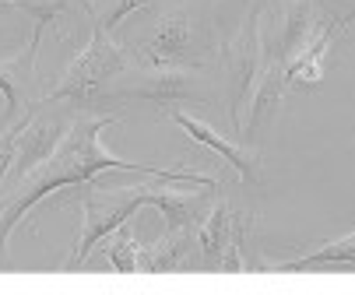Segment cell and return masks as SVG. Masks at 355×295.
Segmentation results:
<instances>
[{"label": "cell", "instance_id": "1", "mask_svg": "<svg viewBox=\"0 0 355 295\" xmlns=\"http://www.w3.org/2000/svg\"><path fill=\"white\" fill-rule=\"evenodd\" d=\"M113 123H116V116H78L74 123H67L57 152L46 162H39L15 190H8V204L0 211V242L8 246V235L15 232V225L42 197H49L53 190H64V186H85L98 172H144L155 179H180V183L211 186L208 179H200L193 172H169V169H151V166H134V162L116 159L103 141V130Z\"/></svg>", "mask_w": 355, "mask_h": 295}, {"label": "cell", "instance_id": "2", "mask_svg": "<svg viewBox=\"0 0 355 295\" xmlns=\"http://www.w3.org/2000/svg\"><path fill=\"white\" fill-rule=\"evenodd\" d=\"M159 197V183H137V186H95L85 183V222L74 242V257L67 260V271L85 267L88 253L103 242L110 232H116L134 211H141L144 204H155Z\"/></svg>", "mask_w": 355, "mask_h": 295}, {"label": "cell", "instance_id": "3", "mask_svg": "<svg viewBox=\"0 0 355 295\" xmlns=\"http://www.w3.org/2000/svg\"><path fill=\"white\" fill-rule=\"evenodd\" d=\"M127 71L123 46L113 42V32H106L98 21H92V42L71 60V67L57 78V84L46 91V98H92L103 91L116 74Z\"/></svg>", "mask_w": 355, "mask_h": 295}, {"label": "cell", "instance_id": "4", "mask_svg": "<svg viewBox=\"0 0 355 295\" xmlns=\"http://www.w3.org/2000/svg\"><path fill=\"white\" fill-rule=\"evenodd\" d=\"M35 57H39V42L32 39L25 49H15L11 57H0V95L8 102V123L28 116L32 84H35Z\"/></svg>", "mask_w": 355, "mask_h": 295}, {"label": "cell", "instance_id": "5", "mask_svg": "<svg viewBox=\"0 0 355 295\" xmlns=\"http://www.w3.org/2000/svg\"><path fill=\"white\" fill-rule=\"evenodd\" d=\"M64 130H67V127L49 123V120H28V123H25V130L18 134V155H15V166H11V172H8L4 193L15 190L39 162H46L49 155L57 152V144H60Z\"/></svg>", "mask_w": 355, "mask_h": 295}, {"label": "cell", "instance_id": "6", "mask_svg": "<svg viewBox=\"0 0 355 295\" xmlns=\"http://www.w3.org/2000/svg\"><path fill=\"white\" fill-rule=\"evenodd\" d=\"M183 46H187V18L183 15H169V18H159L151 39L141 46V53H144L148 64L162 67L166 60H176L183 53Z\"/></svg>", "mask_w": 355, "mask_h": 295}, {"label": "cell", "instance_id": "7", "mask_svg": "<svg viewBox=\"0 0 355 295\" xmlns=\"http://www.w3.org/2000/svg\"><path fill=\"white\" fill-rule=\"evenodd\" d=\"M103 253H106V260H110V267H113L116 274H137V271H148V250L137 242V235H134L130 229H123V225H120L116 232L106 235Z\"/></svg>", "mask_w": 355, "mask_h": 295}, {"label": "cell", "instance_id": "8", "mask_svg": "<svg viewBox=\"0 0 355 295\" xmlns=\"http://www.w3.org/2000/svg\"><path fill=\"white\" fill-rule=\"evenodd\" d=\"M74 4V0H0V8H18L28 15L32 21V42H42V28H53L60 25L64 11ZM85 4V0H78Z\"/></svg>", "mask_w": 355, "mask_h": 295}, {"label": "cell", "instance_id": "9", "mask_svg": "<svg viewBox=\"0 0 355 295\" xmlns=\"http://www.w3.org/2000/svg\"><path fill=\"white\" fill-rule=\"evenodd\" d=\"M205 190H211V186H205ZM205 190L200 193H190V190H166L162 183H159V197H155V208L166 215V225L169 229H176V232H187L190 229V222H193V211H197V201L205 197Z\"/></svg>", "mask_w": 355, "mask_h": 295}, {"label": "cell", "instance_id": "10", "mask_svg": "<svg viewBox=\"0 0 355 295\" xmlns=\"http://www.w3.org/2000/svg\"><path fill=\"white\" fill-rule=\"evenodd\" d=\"M169 120L176 123V127H183L187 134H190V141H197V144H208V148H215V152H222L232 166H246V159H243V152H239V148H232L229 141H222L208 123H200L197 116H190V113H169Z\"/></svg>", "mask_w": 355, "mask_h": 295}, {"label": "cell", "instance_id": "11", "mask_svg": "<svg viewBox=\"0 0 355 295\" xmlns=\"http://www.w3.org/2000/svg\"><path fill=\"white\" fill-rule=\"evenodd\" d=\"M144 4H148V0H85L81 8L88 11L92 21H98L106 32H116L123 25V18L134 15V11H141Z\"/></svg>", "mask_w": 355, "mask_h": 295}, {"label": "cell", "instance_id": "12", "mask_svg": "<svg viewBox=\"0 0 355 295\" xmlns=\"http://www.w3.org/2000/svg\"><path fill=\"white\" fill-rule=\"evenodd\" d=\"M0 211H4V204H0ZM0 253H4V242H0Z\"/></svg>", "mask_w": 355, "mask_h": 295}]
</instances>
